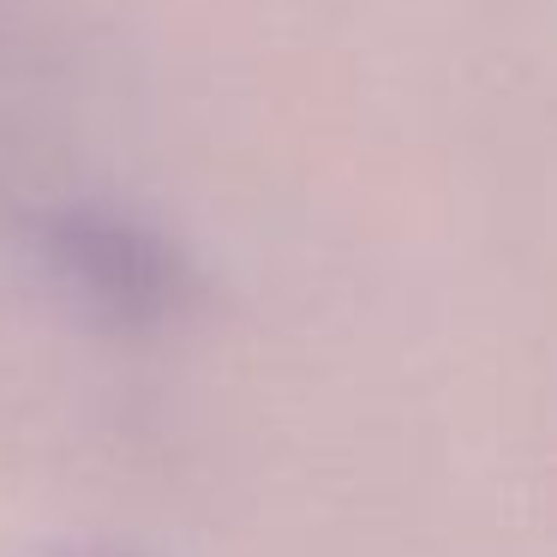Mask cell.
<instances>
[{
    "label": "cell",
    "mask_w": 557,
    "mask_h": 557,
    "mask_svg": "<svg viewBox=\"0 0 557 557\" xmlns=\"http://www.w3.org/2000/svg\"><path fill=\"white\" fill-rule=\"evenodd\" d=\"M42 252L61 270L66 288L109 324L150 330L193 300V264L157 228L121 216V210H54L42 222Z\"/></svg>",
    "instance_id": "cell-1"
}]
</instances>
